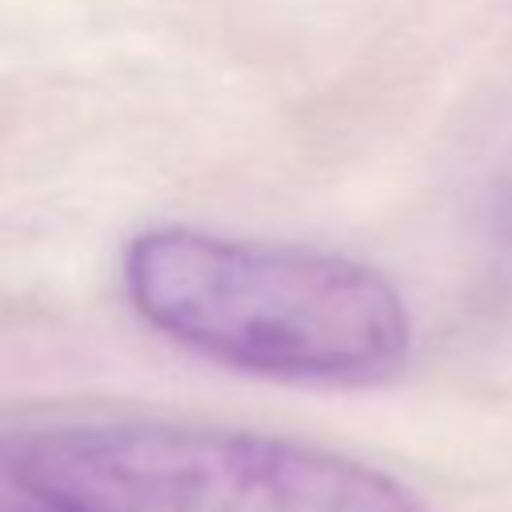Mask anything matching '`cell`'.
Here are the masks:
<instances>
[{"label": "cell", "instance_id": "3", "mask_svg": "<svg viewBox=\"0 0 512 512\" xmlns=\"http://www.w3.org/2000/svg\"><path fill=\"white\" fill-rule=\"evenodd\" d=\"M496 224H500V236L512 244V176L504 184V196H500V208H496Z\"/></svg>", "mask_w": 512, "mask_h": 512}, {"label": "cell", "instance_id": "1", "mask_svg": "<svg viewBox=\"0 0 512 512\" xmlns=\"http://www.w3.org/2000/svg\"><path fill=\"white\" fill-rule=\"evenodd\" d=\"M124 288L156 332L256 376L364 384L412 348L396 284L336 252L152 228L124 252Z\"/></svg>", "mask_w": 512, "mask_h": 512}, {"label": "cell", "instance_id": "2", "mask_svg": "<svg viewBox=\"0 0 512 512\" xmlns=\"http://www.w3.org/2000/svg\"><path fill=\"white\" fill-rule=\"evenodd\" d=\"M0 472L40 512H428L408 484L352 456L164 420L0 432Z\"/></svg>", "mask_w": 512, "mask_h": 512}]
</instances>
